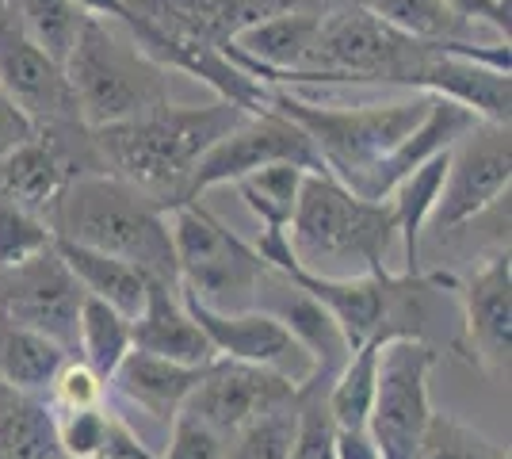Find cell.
I'll return each mask as SVG.
<instances>
[{"mask_svg": "<svg viewBox=\"0 0 512 459\" xmlns=\"http://www.w3.org/2000/svg\"><path fill=\"white\" fill-rule=\"evenodd\" d=\"M512 138L501 123H474L448 153V176L428 219L440 230H459L509 199Z\"/></svg>", "mask_w": 512, "mask_h": 459, "instance_id": "9c48e42d", "label": "cell"}, {"mask_svg": "<svg viewBox=\"0 0 512 459\" xmlns=\"http://www.w3.org/2000/svg\"><path fill=\"white\" fill-rule=\"evenodd\" d=\"M295 398H299V387L291 379H283L279 372L214 356L211 364L203 368V375H199V383L188 394L180 414L199 417L203 425H211L218 437H230L245 421H253L256 414L283 406V402H295Z\"/></svg>", "mask_w": 512, "mask_h": 459, "instance_id": "4fadbf2b", "label": "cell"}, {"mask_svg": "<svg viewBox=\"0 0 512 459\" xmlns=\"http://www.w3.org/2000/svg\"><path fill=\"white\" fill-rule=\"evenodd\" d=\"M299 429V398L272 406L226 437L222 459H291Z\"/></svg>", "mask_w": 512, "mask_h": 459, "instance_id": "d4e9b609", "label": "cell"}, {"mask_svg": "<svg viewBox=\"0 0 512 459\" xmlns=\"http://www.w3.org/2000/svg\"><path fill=\"white\" fill-rule=\"evenodd\" d=\"M65 81L88 131L127 123L169 104V69L123 23L88 16L65 62Z\"/></svg>", "mask_w": 512, "mask_h": 459, "instance_id": "277c9868", "label": "cell"}, {"mask_svg": "<svg viewBox=\"0 0 512 459\" xmlns=\"http://www.w3.org/2000/svg\"><path fill=\"white\" fill-rule=\"evenodd\" d=\"M463 326L474 360L490 375L509 372L512 352V261L509 241L497 245L467 284H459Z\"/></svg>", "mask_w": 512, "mask_h": 459, "instance_id": "5bb4252c", "label": "cell"}, {"mask_svg": "<svg viewBox=\"0 0 512 459\" xmlns=\"http://www.w3.org/2000/svg\"><path fill=\"white\" fill-rule=\"evenodd\" d=\"M222 448H226V437H218L211 425H203L192 414H176L169 452L161 459H222Z\"/></svg>", "mask_w": 512, "mask_h": 459, "instance_id": "4dcf8cb0", "label": "cell"}, {"mask_svg": "<svg viewBox=\"0 0 512 459\" xmlns=\"http://www.w3.org/2000/svg\"><path fill=\"white\" fill-rule=\"evenodd\" d=\"M81 303H85V287L65 268L54 245L27 264L0 272V318L43 333L65 352H77Z\"/></svg>", "mask_w": 512, "mask_h": 459, "instance_id": "8fae6325", "label": "cell"}, {"mask_svg": "<svg viewBox=\"0 0 512 459\" xmlns=\"http://www.w3.org/2000/svg\"><path fill=\"white\" fill-rule=\"evenodd\" d=\"M0 459H62L58 417L39 391L0 379Z\"/></svg>", "mask_w": 512, "mask_h": 459, "instance_id": "ac0fdd59", "label": "cell"}, {"mask_svg": "<svg viewBox=\"0 0 512 459\" xmlns=\"http://www.w3.org/2000/svg\"><path fill=\"white\" fill-rule=\"evenodd\" d=\"M50 245H54V230L46 226V219L0 199V272L27 264L31 257L46 253Z\"/></svg>", "mask_w": 512, "mask_h": 459, "instance_id": "4316f807", "label": "cell"}, {"mask_svg": "<svg viewBox=\"0 0 512 459\" xmlns=\"http://www.w3.org/2000/svg\"><path fill=\"white\" fill-rule=\"evenodd\" d=\"M436 368V352L421 341V333H390L379 349V372L367 433L379 444L383 459H413L417 437L432 414L428 375Z\"/></svg>", "mask_w": 512, "mask_h": 459, "instance_id": "52a82bcc", "label": "cell"}, {"mask_svg": "<svg viewBox=\"0 0 512 459\" xmlns=\"http://www.w3.org/2000/svg\"><path fill=\"white\" fill-rule=\"evenodd\" d=\"M444 4L467 23H478V20L493 23L505 35V43H509V4H501V0H444Z\"/></svg>", "mask_w": 512, "mask_h": 459, "instance_id": "d6a6232c", "label": "cell"}, {"mask_svg": "<svg viewBox=\"0 0 512 459\" xmlns=\"http://www.w3.org/2000/svg\"><path fill=\"white\" fill-rule=\"evenodd\" d=\"M333 417L325 406L321 387H302L299 391V429H295V448L291 459H333Z\"/></svg>", "mask_w": 512, "mask_h": 459, "instance_id": "83f0119b", "label": "cell"}, {"mask_svg": "<svg viewBox=\"0 0 512 459\" xmlns=\"http://www.w3.org/2000/svg\"><path fill=\"white\" fill-rule=\"evenodd\" d=\"M333 459H383L379 444L367 429H337L333 433Z\"/></svg>", "mask_w": 512, "mask_h": 459, "instance_id": "836d02e7", "label": "cell"}, {"mask_svg": "<svg viewBox=\"0 0 512 459\" xmlns=\"http://www.w3.org/2000/svg\"><path fill=\"white\" fill-rule=\"evenodd\" d=\"M107 433V406H88V410H65L58 417V444L65 459H100Z\"/></svg>", "mask_w": 512, "mask_h": 459, "instance_id": "f1b7e54d", "label": "cell"}, {"mask_svg": "<svg viewBox=\"0 0 512 459\" xmlns=\"http://www.w3.org/2000/svg\"><path fill=\"white\" fill-rule=\"evenodd\" d=\"M264 108L287 115L318 150L325 173L341 180L356 196L371 169L390 157L428 111V96L398 104H363V108H318L276 85H264Z\"/></svg>", "mask_w": 512, "mask_h": 459, "instance_id": "5b68a950", "label": "cell"}, {"mask_svg": "<svg viewBox=\"0 0 512 459\" xmlns=\"http://www.w3.org/2000/svg\"><path fill=\"white\" fill-rule=\"evenodd\" d=\"M0 88L39 134L88 131L81 123L73 88L65 81V69L50 62L16 27L8 0H0Z\"/></svg>", "mask_w": 512, "mask_h": 459, "instance_id": "30bf717a", "label": "cell"}, {"mask_svg": "<svg viewBox=\"0 0 512 459\" xmlns=\"http://www.w3.org/2000/svg\"><path fill=\"white\" fill-rule=\"evenodd\" d=\"M180 291L161 280H150L146 287V303L130 322V349L150 352L172 364H188V368H203L211 364L218 352L211 349L207 333L195 326L184 299H176Z\"/></svg>", "mask_w": 512, "mask_h": 459, "instance_id": "9a60e30c", "label": "cell"}, {"mask_svg": "<svg viewBox=\"0 0 512 459\" xmlns=\"http://www.w3.org/2000/svg\"><path fill=\"white\" fill-rule=\"evenodd\" d=\"M245 115L253 111L237 108L230 100H214L207 108L161 104L127 123L96 127L88 138L107 176L138 188L161 211H172L184 203V188L199 157L234 131Z\"/></svg>", "mask_w": 512, "mask_h": 459, "instance_id": "6da1fadb", "label": "cell"}, {"mask_svg": "<svg viewBox=\"0 0 512 459\" xmlns=\"http://www.w3.org/2000/svg\"><path fill=\"white\" fill-rule=\"evenodd\" d=\"M398 241V222L390 199L352 196L329 173H306L295 215L287 222V245L302 268L348 280V276H386V257Z\"/></svg>", "mask_w": 512, "mask_h": 459, "instance_id": "3957f363", "label": "cell"}, {"mask_svg": "<svg viewBox=\"0 0 512 459\" xmlns=\"http://www.w3.org/2000/svg\"><path fill=\"white\" fill-rule=\"evenodd\" d=\"M180 299H184L188 314L195 318V326L207 333V341H211V349L218 356L237 360V364H253V368L279 372L283 379H291L299 391L314 379L310 352L302 349L299 341H295V333L283 326L276 314H268L264 306L222 314V310H211V306H203L199 299L184 295V291H180Z\"/></svg>", "mask_w": 512, "mask_h": 459, "instance_id": "7c38bea8", "label": "cell"}, {"mask_svg": "<svg viewBox=\"0 0 512 459\" xmlns=\"http://www.w3.org/2000/svg\"><path fill=\"white\" fill-rule=\"evenodd\" d=\"M69 352L35 329H23L0 318V379L23 391H46L62 372Z\"/></svg>", "mask_w": 512, "mask_h": 459, "instance_id": "ffe728a7", "label": "cell"}, {"mask_svg": "<svg viewBox=\"0 0 512 459\" xmlns=\"http://www.w3.org/2000/svg\"><path fill=\"white\" fill-rule=\"evenodd\" d=\"M8 12L23 35L65 69L88 20L85 8L77 0H8Z\"/></svg>", "mask_w": 512, "mask_h": 459, "instance_id": "7402d4cb", "label": "cell"}, {"mask_svg": "<svg viewBox=\"0 0 512 459\" xmlns=\"http://www.w3.org/2000/svg\"><path fill=\"white\" fill-rule=\"evenodd\" d=\"M413 459H509V448L478 433L463 417L448 410H432L417 437Z\"/></svg>", "mask_w": 512, "mask_h": 459, "instance_id": "484cf974", "label": "cell"}, {"mask_svg": "<svg viewBox=\"0 0 512 459\" xmlns=\"http://www.w3.org/2000/svg\"><path fill=\"white\" fill-rule=\"evenodd\" d=\"M448 153H436L428 157L425 165H417L413 173L394 188L390 207H394V222H398V241L406 249V276H417V264H421V234H425V222L440 199L444 188V176H448Z\"/></svg>", "mask_w": 512, "mask_h": 459, "instance_id": "d6986e66", "label": "cell"}, {"mask_svg": "<svg viewBox=\"0 0 512 459\" xmlns=\"http://www.w3.org/2000/svg\"><path fill=\"white\" fill-rule=\"evenodd\" d=\"M203 368H207V364H203ZM203 368L172 364V360H161V356H150V352L130 349L107 383H115V391L123 394L127 402H134L138 410H146L153 421L172 425L176 414L184 410L188 394L195 391Z\"/></svg>", "mask_w": 512, "mask_h": 459, "instance_id": "2e32d148", "label": "cell"}, {"mask_svg": "<svg viewBox=\"0 0 512 459\" xmlns=\"http://www.w3.org/2000/svg\"><path fill=\"white\" fill-rule=\"evenodd\" d=\"M337 4H356L375 20L390 23L394 31L421 43H470L474 35V23L455 16L444 0H337Z\"/></svg>", "mask_w": 512, "mask_h": 459, "instance_id": "44dd1931", "label": "cell"}, {"mask_svg": "<svg viewBox=\"0 0 512 459\" xmlns=\"http://www.w3.org/2000/svg\"><path fill=\"white\" fill-rule=\"evenodd\" d=\"M77 349H81V364H88L107 383L130 352V318H123L104 299L85 295L77 314Z\"/></svg>", "mask_w": 512, "mask_h": 459, "instance_id": "603a6c76", "label": "cell"}, {"mask_svg": "<svg viewBox=\"0 0 512 459\" xmlns=\"http://www.w3.org/2000/svg\"><path fill=\"white\" fill-rule=\"evenodd\" d=\"M46 226L54 230V238L119 257L161 284L180 287L165 211L150 196H142L138 188H130L115 176H73L58 203L50 207Z\"/></svg>", "mask_w": 512, "mask_h": 459, "instance_id": "7a4b0ae2", "label": "cell"}, {"mask_svg": "<svg viewBox=\"0 0 512 459\" xmlns=\"http://www.w3.org/2000/svg\"><path fill=\"white\" fill-rule=\"evenodd\" d=\"M100 459H161V456H153L150 448L138 440V433L130 429L127 421L107 410V433H104Z\"/></svg>", "mask_w": 512, "mask_h": 459, "instance_id": "1f68e13d", "label": "cell"}, {"mask_svg": "<svg viewBox=\"0 0 512 459\" xmlns=\"http://www.w3.org/2000/svg\"><path fill=\"white\" fill-rule=\"evenodd\" d=\"M302 180H306L302 165L279 161V165H264L256 173L241 176L234 188L264 230H287V222L295 215V203H299Z\"/></svg>", "mask_w": 512, "mask_h": 459, "instance_id": "cb8c5ba5", "label": "cell"}, {"mask_svg": "<svg viewBox=\"0 0 512 459\" xmlns=\"http://www.w3.org/2000/svg\"><path fill=\"white\" fill-rule=\"evenodd\" d=\"M54 398L65 410H88V406H104V391L107 383L92 372L88 364H77V360H65L62 372L54 375Z\"/></svg>", "mask_w": 512, "mask_h": 459, "instance_id": "f546056e", "label": "cell"}, {"mask_svg": "<svg viewBox=\"0 0 512 459\" xmlns=\"http://www.w3.org/2000/svg\"><path fill=\"white\" fill-rule=\"evenodd\" d=\"M172 215L180 291L222 314L253 310L260 303V287L272 272L260 261V253L214 215H207L199 203H180L172 207Z\"/></svg>", "mask_w": 512, "mask_h": 459, "instance_id": "8992f818", "label": "cell"}, {"mask_svg": "<svg viewBox=\"0 0 512 459\" xmlns=\"http://www.w3.org/2000/svg\"><path fill=\"white\" fill-rule=\"evenodd\" d=\"M54 249H58V257L65 261V268L77 276V284L85 287V295L104 299L107 306H115L123 318L134 322V314L146 303V287H150L153 276H146L134 264L119 261V257H107V253L73 245V241L65 238H54Z\"/></svg>", "mask_w": 512, "mask_h": 459, "instance_id": "e0dca14e", "label": "cell"}, {"mask_svg": "<svg viewBox=\"0 0 512 459\" xmlns=\"http://www.w3.org/2000/svg\"><path fill=\"white\" fill-rule=\"evenodd\" d=\"M279 161L302 165L306 173H325L314 142L287 115H279L272 108L253 111L199 157V165L188 176V188H184V203H195L203 192L222 188V184H237L241 176L256 173L264 165H279Z\"/></svg>", "mask_w": 512, "mask_h": 459, "instance_id": "ba28073f", "label": "cell"}]
</instances>
